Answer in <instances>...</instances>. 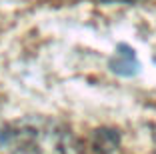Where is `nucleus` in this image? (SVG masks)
<instances>
[{"instance_id": "f257e3e1", "label": "nucleus", "mask_w": 156, "mask_h": 154, "mask_svg": "<svg viewBox=\"0 0 156 154\" xmlns=\"http://www.w3.org/2000/svg\"><path fill=\"white\" fill-rule=\"evenodd\" d=\"M0 154H80L68 128L44 116L0 124Z\"/></svg>"}]
</instances>
